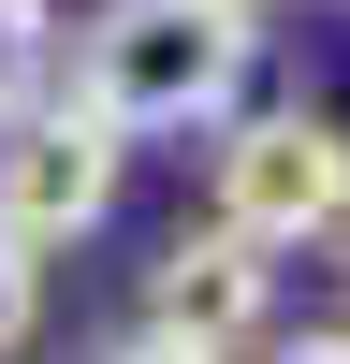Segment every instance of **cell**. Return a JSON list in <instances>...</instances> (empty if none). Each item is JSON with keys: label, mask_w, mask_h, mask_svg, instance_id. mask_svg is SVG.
<instances>
[{"label": "cell", "mask_w": 350, "mask_h": 364, "mask_svg": "<svg viewBox=\"0 0 350 364\" xmlns=\"http://www.w3.org/2000/svg\"><path fill=\"white\" fill-rule=\"evenodd\" d=\"M233 87H248V29L219 0H102L73 29V102L117 146L132 132H219Z\"/></svg>", "instance_id": "obj_1"}, {"label": "cell", "mask_w": 350, "mask_h": 364, "mask_svg": "<svg viewBox=\"0 0 350 364\" xmlns=\"http://www.w3.org/2000/svg\"><path fill=\"white\" fill-rule=\"evenodd\" d=\"M219 233L248 248H336L350 233V132L321 102H262L219 132Z\"/></svg>", "instance_id": "obj_2"}, {"label": "cell", "mask_w": 350, "mask_h": 364, "mask_svg": "<svg viewBox=\"0 0 350 364\" xmlns=\"http://www.w3.org/2000/svg\"><path fill=\"white\" fill-rule=\"evenodd\" d=\"M102 204H117V132L73 102V87H58L44 117H15V132H0V233H15L29 262L73 248Z\"/></svg>", "instance_id": "obj_3"}, {"label": "cell", "mask_w": 350, "mask_h": 364, "mask_svg": "<svg viewBox=\"0 0 350 364\" xmlns=\"http://www.w3.org/2000/svg\"><path fill=\"white\" fill-rule=\"evenodd\" d=\"M262 306H277V262H262L248 233H219V219H204V233H175V248H161V277H146V336L204 350V364H219V350H248V336H262Z\"/></svg>", "instance_id": "obj_4"}, {"label": "cell", "mask_w": 350, "mask_h": 364, "mask_svg": "<svg viewBox=\"0 0 350 364\" xmlns=\"http://www.w3.org/2000/svg\"><path fill=\"white\" fill-rule=\"evenodd\" d=\"M44 73H58V29L29 15V0H0V132H15V117H44V102H58Z\"/></svg>", "instance_id": "obj_5"}, {"label": "cell", "mask_w": 350, "mask_h": 364, "mask_svg": "<svg viewBox=\"0 0 350 364\" xmlns=\"http://www.w3.org/2000/svg\"><path fill=\"white\" fill-rule=\"evenodd\" d=\"M29 321H44V277H29V248H15V233H0V364L29 350Z\"/></svg>", "instance_id": "obj_6"}, {"label": "cell", "mask_w": 350, "mask_h": 364, "mask_svg": "<svg viewBox=\"0 0 350 364\" xmlns=\"http://www.w3.org/2000/svg\"><path fill=\"white\" fill-rule=\"evenodd\" d=\"M102 364H204V350H175V336H132V350H102Z\"/></svg>", "instance_id": "obj_7"}, {"label": "cell", "mask_w": 350, "mask_h": 364, "mask_svg": "<svg viewBox=\"0 0 350 364\" xmlns=\"http://www.w3.org/2000/svg\"><path fill=\"white\" fill-rule=\"evenodd\" d=\"M277 364H350V336H292V350H277Z\"/></svg>", "instance_id": "obj_8"}, {"label": "cell", "mask_w": 350, "mask_h": 364, "mask_svg": "<svg viewBox=\"0 0 350 364\" xmlns=\"http://www.w3.org/2000/svg\"><path fill=\"white\" fill-rule=\"evenodd\" d=\"M219 15H233V29H248V15H262V0H219Z\"/></svg>", "instance_id": "obj_9"}, {"label": "cell", "mask_w": 350, "mask_h": 364, "mask_svg": "<svg viewBox=\"0 0 350 364\" xmlns=\"http://www.w3.org/2000/svg\"><path fill=\"white\" fill-rule=\"evenodd\" d=\"M29 15H58V0H29Z\"/></svg>", "instance_id": "obj_10"}, {"label": "cell", "mask_w": 350, "mask_h": 364, "mask_svg": "<svg viewBox=\"0 0 350 364\" xmlns=\"http://www.w3.org/2000/svg\"><path fill=\"white\" fill-rule=\"evenodd\" d=\"M336 248H350V233H336Z\"/></svg>", "instance_id": "obj_11"}]
</instances>
